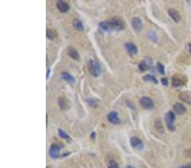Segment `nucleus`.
I'll list each match as a JSON object with an SVG mask.
<instances>
[{
	"mask_svg": "<svg viewBox=\"0 0 191 168\" xmlns=\"http://www.w3.org/2000/svg\"><path fill=\"white\" fill-rule=\"evenodd\" d=\"M89 71L90 74L93 76H94V77L99 76L101 74V68H100L99 62L94 61V60H90L89 61Z\"/></svg>",
	"mask_w": 191,
	"mask_h": 168,
	"instance_id": "obj_1",
	"label": "nucleus"
},
{
	"mask_svg": "<svg viewBox=\"0 0 191 168\" xmlns=\"http://www.w3.org/2000/svg\"><path fill=\"white\" fill-rule=\"evenodd\" d=\"M174 121H175V115L172 111H168L165 115V122H166V125L167 128L170 131L175 130Z\"/></svg>",
	"mask_w": 191,
	"mask_h": 168,
	"instance_id": "obj_2",
	"label": "nucleus"
},
{
	"mask_svg": "<svg viewBox=\"0 0 191 168\" xmlns=\"http://www.w3.org/2000/svg\"><path fill=\"white\" fill-rule=\"evenodd\" d=\"M139 104L142 106V108L145 109V110H152L155 106V104H154L153 100L150 98H148V97L141 98L140 100H139Z\"/></svg>",
	"mask_w": 191,
	"mask_h": 168,
	"instance_id": "obj_3",
	"label": "nucleus"
},
{
	"mask_svg": "<svg viewBox=\"0 0 191 168\" xmlns=\"http://www.w3.org/2000/svg\"><path fill=\"white\" fill-rule=\"evenodd\" d=\"M186 81V78L184 77L183 75H174L172 79V83L173 87H180L184 85Z\"/></svg>",
	"mask_w": 191,
	"mask_h": 168,
	"instance_id": "obj_4",
	"label": "nucleus"
},
{
	"mask_svg": "<svg viewBox=\"0 0 191 168\" xmlns=\"http://www.w3.org/2000/svg\"><path fill=\"white\" fill-rule=\"evenodd\" d=\"M61 148L60 145L56 143H52L48 150V154L52 158H58L61 155Z\"/></svg>",
	"mask_w": 191,
	"mask_h": 168,
	"instance_id": "obj_5",
	"label": "nucleus"
},
{
	"mask_svg": "<svg viewBox=\"0 0 191 168\" xmlns=\"http://www.w3.org/2000/svg\"><path fill=\"white\" fill-rule=\"evenodd\" d=\"M111 25H112V27L114 30L116 31H122L124 29V23L123 21L120 18H113L111 20H110Z\"/></svg>",
	"mask_w": 191,
	"mask_h": 168,
	"instance_id": "obj_6",
	"label": "nucleus"
},
{
	"mask_svg": "<svg viewBox=\"0 0 191 168\" xmlns=\"http://www.w3.org/2000/svg\"><path fill=\"white\" fill-rule=\"evenodd\" d=\"M132 26L135 32H139L143 29V22L138 17H134L132 19Z\"/></svg>",
	"mask_w": 191,
	"mask_h": 168,
	"instance_id": "obj_7",
	"label": "nucleus"
},
{
	"mask_svg": "<svg viewBox=\"0 0 191 168\" xmlns=\"http://www.w3.org/2000/svg\"><path fill=\"white\" fill-rule=\"evenodd\" d=\"M130 143H131V145L135 149L142 150L143 149V142L141 141V139H139V138H137V137H133V138H131Z\"/></svg>",
	"mask_w": 191,
	"mask_h": 168,
	"instance_id": "obj_8",
	"label": "nucleus"
},
{
	"mask_svg": "<svg viewBox=\"0 0 191 168\" xmlns=\"http://www.w3.org/2000/svg\"><path fill=\"white\" fill-rule=\"evenodd\" d=\"M107 118H108V121L110 122V123H112V124H120V118H119V116H118V114L116 113V111H111V112H110L109 114H108V116H107Z\"/></svg>",
	"mask_w": 191,
	"mask_h": 168,
	"instance_id": "obj_9",
	"label": "nucleus"
},
{
	"mask_svg": "<svg viewBox=\"0 0 191 168\" xmlns=\"http://www.w3.org/2000/svg\"><path fill=\"white\" fill-rule=\"evenodd\" d=\"M99 28L104 31V32H112V31H114V29H113V27H112V25H111V23H110V21H102V22H100L99 24Z\"/></svg>",
	"mask_w": 191,
	"mask_h": 168,
	"instance_id": "obj_10",
	"label": "nucleus"
},
{
	"mask_svg": "<svg viewBox=\"0 0 191 168\" xmlns=\"http://www.w3.org/2000/svg\"><path fill=\"white\" fill-rule=\"evenodd\" d=\"M56 6L58 8V9L62 13H66V12L69 11V9H70V6H69L68 4L64 2V1H58L56 4Z\"/></svg>",
	"mask_w": 191,
	"mask_h": 168,
	"instance_id": "obj_11",
	"label": "nucleus"
},
{
	"mask_svg": "<svg viewBox=\"0 0 191 168\" xmlns=\"http://www.w3.org/2000/svg\"><path fill=\"white\" fill-rule=\"evenodd\" d=\"M125 48L127 49V51L131 55H135L138 53V48L135 46V44L132 43H125Z\"/></svg>",
	"mask_w": 191,
	"mask_h": 168,
	"instance_id": "obj_12",
	"label": "nucleus"
},
{
	"mask_svg": "<svg viewBox=\"0 0 191 168\" xmlns=\"http://www.w3.org/2000/svg\"><path fill=\"white\" fill-rule=\"evenodd\" d=\"M173 110L177 115H183L186 112V108L181 103H176L173 105Z\"/></svg>",
	"mask_w": 191,
	"mask_h": 168,
	"instance_id": "obj_13",
	"label": "nucleus"
},
{
	"mask_svg": "<svg viewBox=\"0 0 191 168\" xmlns=\"http://www.w3.org/2000/svg\"><path fill=\"white\" fill-rule=\"evenodd\" d=\"M179 99L183 102L191 105V94L190 92H182L179 94Z\"/></svg>",
	"mask_w": 191,
	"mask_h": 168,
	"instance_id": "obj_14",
	"label": "nucleus"
},
{
	"mask_svg": "<svg viewBox=\"0 0 191 168\" xmlns=\"http://www.w3.org/2000/svg\"><path fill=\"white\" fill-rule=\"evenodd\" d=\"M168 14H169V15H170L171 18L174 20L176 23H177V22H179V21H180V19H181L180 14H179V13L177 12L176 9H168Z\"/></svg>",
	"mask_w": 191,
	"mask_h": 168,
	"instance_id": "obj_15",
	"label": "nucleus"
},
{
	"mask_svg": "<svg viewBox=\"0 0 191 168\" xmlns=\"http://www.w3.org/2000/svg\"><path fill=\"white\" fill-rule=\"evenodd\" d=\"M58 103L62 110H66L69 107V102L65 97H60L58 100Z\"/></svg>",
	"mask_w": 191,
	"mask_h": 168,
	"instance_id": "obj_16",
	"label": "nucleus"
},
{
	"mask_svg": "<svg viewBox=\"0 0 191 168\" xmlns=\"http://www.w3.org/2000/svg\"><path fill=\"white\" fill-rule=\"evenodd\" d=\"M68 54L71 58H72L75 61H79V54L74 48H69Z\"/></svg>",
	"mask_w": 191,
	"mask_h": 168,
	"instance_id": "obj_17",
	"label": "nucleus"
},
{
	"mask_svg": "<svg viewBox=\"0 0 191 168\" xmlns=\"http://www.w3.org/2000/svg\"><path fill=\"white\" fill-rule=\"evenodd\" d=\"M61 77L65 80V81L71 82V83H74L75 82V78L71 76V75L66 72V71H63L61 73Z\"/></svg>",
	"mask_w": 191,
	"mask_h": 168,
	"instance_id": "obj_18",
	"label": "nucleus"
},
{
	"mask_svg": "<svg viewBox=\"0 0 191 168\" xmlns=\"http://www.w3.org/2000/svg\"><path fill=\"white\" fill-rule=\"evenodd\" d=\"M72 26L74 27L75 29H76L77 31H80V32H82L84 30V27H83V25H82V21L79 20H74L72 21Z\"/></svg>",
	"mask_w": 191,
	"mask_h": 168,
	"instance_id": "obj_19",
	"label": "nucleus"
},
{
	"mask_svg": "<svg viewBox=\"0 0 191 168\" xmlns=\"http://www.w3.org/2000/svg\"><path fill=\"white\" fill-rule=\"evenodd\" d=\"M46 35H47V37L48 39H55V37H57V32H55V30H53V29H49V30H47V32H46Z\"/></svg>",
	"mask_w": 191,
	"mask_h": 168,
	"instance_id": "obj_20",
	"label": "nucleus"
},
{
	"mask_svg": "<svg viewBox=\"0 0 191 168\" xmlns=\"http://www.w3.org/2000/svg\"><path fill=\"white\" fill-rule=\"evenodd\" d=\"M143 79L144 81H153L154 83H158V81L156 78V76H153V75H145L143 77Z\"/></svg>",
	"mask_w": 191,
	"mask_h": 168,
	"instance_id": "obj_21",
	"label": "nucleus"
},
{
	"mask_svg": "<svg viewBox=\"0 0 191 168\" xmlns=\"http://www.w3.org/2000/svg\"><path fill=\"white\" fill-rule=\"evenodd\" d=\"M138 68H139L140 71H147L149 69V66L145 61H141L138 65Z\"/></svg>",
	"mask_w": 191,
	"mask_h": 168,
	"instance_id": "obj_22",
	"label": "nucleus"
},
{
	"mask_svg": "<svg viewBox=\"0 0 191 168\" xmlns=\"http://www.w3.org/2000/svg\"><path fill=\"white\" fill-rule=\"evenodd\" d=\"M58 133H59V136L63 139H70V137L68 136V134L66 133L61 129H58Z\"/></svg>",
	"mask_w": 191,
	"mask_h": 168,
	"instance_id": "obj_23",
	"label": "nucleus"
},
{
	"mask_svg": "<svg viewBox=\"0 0 191 168\" xmlns=\"http://www.w3.org/2000/svg\"><path fill=\"white\" fill-rule=\"evenodd\" d=\"M155 126H156V128L159 132H161V133H162V132H163V124H162V122H161V121H156Z\"/></svg>",
	"mask_w": 191,
	"mask_h": 168,
	"instance_id": "obj_24",
	"label": "nucleus"
},
{
	"mask_svg": "<svg viewBox=\"0 0 191 168\" xmlns=\"http://www.w3.org/2000/svg\"><path fill=\"white\" fill-rule=\"evenodd\" d=\"M157 69H158V71L161 73V75L165 74V67H164V66L161 64V63H160V62H158L156 65Z\"/></svg>",
	"mask_w": 191,
	"mask_h": 168,
	"instance_id": "obj_25",
	"label": "nucleus"
},
{
	"mask_svg": "<svg viewBox=\"0 0 191 168\" xmlns=\"http://www.w3.org/2000/svg\"><path fill=\"white\" fill-rule=\"evenodd\" d=\"M148 35H149V37H150L151 40L154 41V42H156L157 36H156V33L155 32H150L148 33Z\"/></svg>",
	"mask_w": 191,
	"mask_h": 168,
	"instance_id": "obj_26",
	"label": "nucleus"
},
{
	"mask_svg": "<svg viewBox=\"0 0 191 168\" xmlns=\"http://www.w3.org/2000/svg\"><path fill=\"white\" fill-rule=\"evenodd\" d=\"M108 168H119V166H118L117 162H115V161H110Z\"/></svg>",
	"mask_w": 191,
	"mask_h": 168,
	"instance_id": "obj_27",
	"label": "nucleus"
},
{
	"mask_svg": "<svg viewBox=\"0 0 191 168\" xmlns=\"http://www.w3.org/2000/svg\"><path fill=\"white\" fill-rule=\"evenodd\" d=\"M161 82H162V84H163L164 86H167L168 85V81H167V79L166 78H161Z\"/></svg>",
	"mask_w": 191,
	"mask_h": 168,
	"instance_id": "obj_28",
	"label": "nucleus"
},
{
	"mask_svg": "<svg viewBox=\"0 0 191 168\" xmlns=\"http://www.w3.org/2000/svg\"><path fill=\"white\" fill-rule=\"evenodd\" d=\"M186 48H187V50H188V51H189V53L191 54V44L190 43H188V44L186 45Z\"/></svg>",
	"mask_w": 191,
	"mask_h": 168,
	"instance_id": "obj_29",
	"label": "nucleus"
},
{
	"mask_svg": "<svg viewBox=\"0 0 191 168\" xmlns=\"http://www.w3.org/2000/svg\"><path fill=\"white\" fill-rule=\"evenodd\" d=\"M179 168H190L189 166H181Z\"/></svg>",
	"mask_w": 191,
	"mask_h": 168,
	"instance_id": "obj_30",
	"label": "nucleus"
},
{
	"mask_svg": "<svg viewBox=\"0 0 191 168\" xmlns=\"http://www.w3.org/2000/svg\"><path fill=\"white\" fill-rule=\"evenodd\" d=\"M48 115H46V122H47V123H46V125H47V126H48Z\"/></svg>",
	"mask_w": 191,
	"mask_h": 168,
	"instance_id": "obj_31",
	"label": "nucleus"
},
{
	"mask_svg": "<svg viewBox=\"0 0 191 168\" xmlns=\"http://www.w3.org/2000/svg\"><path fill=\"white\" fill-rule=\"evenodd\" d=\"M125 168H135V167H132V166H129V165H128V166H126Z\"/></svg>",
	"mask_w": 191,
	"mask_h": 168,
	"instance_id": "obj_32",
	"label": "nucleus"
},
{
	"mask_svg": "<svg viewBox=\"0 0 191 168\" xmlns=\"http://www.w3.org/2000/svg\"><path fill=\"white\" fill-rule=\"evenodd\" d=\"M94 136H95L94 133H92V134H91V137H92V138H94Z\"/></svg>",
	"mask_w": 191,
	"mask_h": 168,
	"instance_id": "obj_33",
	"label": "nucleus"
},
{
	"mask_svg": "<svg viewBox=\"0 0 191 168\" xmlns=\"http://www.w3.org/2000/svg\"><path fill=\"white\" fill-rule=\"evenodd\" d=\"M49 73H50V71H49V70H48V71H47V79L48 78V75H49Z\"/></svg>",
	"mask_w": 191,
	"mask_h": 168,
	"instance_id": "obj_34",
	"label": "nucleus"
},
{
	"mask_svg": "<svg viewBox=\"0 0 191 168\" xmlns=\"http://www.w3.org/2000/svg\"><path fill=\"white\" fill-rule=\"evenodd\" d=\"M188 166H189V167H190V168H191V164H189V165H188Z\"/></svg>",
	"mask_w": 191,
	"mask_h": 168,
	"instance_id": "obj_35",
	"label": "nucleus"
},
{
	"mask_svg": "<svg viewBox=\"0 0 191 168\" xmlns=\"http://www.w3.org/2000/svg\"><path fill=\"white\" fill-rule=\"evenodd\" d=\"M47 168H49V167H47Z\"/></svg>",
	"mask_w": 191,
	"mask_h": 168,
	"instance_id": "obj_36",
	"label": "nucleus"
}]
</instances>
